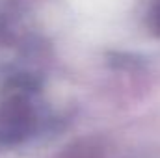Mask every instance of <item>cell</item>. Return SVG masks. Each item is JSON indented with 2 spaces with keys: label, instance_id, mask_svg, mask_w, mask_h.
I'll return each mask as SVG.
<instances>
[{
  "label": "cell",
  "instance_id": "cell-1",
  "mask_svg": "<svg viewBox=\"0 0 160 158\" xmlns=\"http://www.w3.org/2000/svg\"><path fill=\"white\" fill-rule=\"evenodd\" d=\"M149 30L160 37V0H151L149 9H147V19H145Z\"/></svg>",
  "mask_w": 160,
  "mask_h": 158
}]
</instances>
